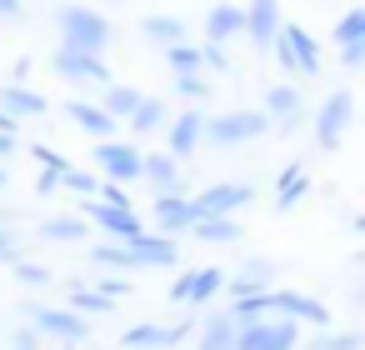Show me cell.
<instances>
[{
  "label": "cell",
  "instance_id": "22",
  "mask_svg": "<svg viewBox=\"0 0 365 350\" xmlns=\"http://www.w3.org/2000/svg\"><path fill=\"white\" fill-rule=\"evenodd\" d=\"M190 235L205 240V245H235V240H240V220H235V215H200V220L190 225Z\"/></svg>",
  "mask_w": 365,
  "mask_h": 350
},
{
  "label": "cell",
  "instance_id": "36",
  "mask_svg": "<svg viewBox=\"0 0 365 350\" xmlns=\"http://www.w3.org/2000/svg\"><path fill=\"white\" fill-rule=\"evenodd\" d=\"M175 91H180L185 101H205V96H210V81H205V76H175Z\"/></svg>",
  "mask_w": 365,
  "mask_h": 350
},
{
  "label": "cell",
  "instance_id": "23",
  "mask_svg": "<svg viewBox=\"0 0 365 350\" xmlns=\"http://www.w3.org/2000/svg\"><path fill=\"white\" fill-rule=\"evenodd\" d=\"M295 115H300V91L295 86H270L265 91V120L275 125H295Z\"/></svg>",
  "mask_w": 365,
  "mask_h": 350
},
{
  "label": "cell",
  "instance_id": "44",
  "mask_svg": "<svg viewBox=\"0 0 365 350\" xmlns=\"http://www.w3.org/2000/svg\"><path fill=\"white\" fill-rule=\"evenodd\" d=\"M56 185H61V170H41L36 190H41V195H56Z\"/></svg>",
  "mask_w": 365,
  "mask_h": 350
},
{
  "label": "cell",
  "instance_id": "5",
  "mask_svg": "<svg viewBox=\"0 0 365 350\" xmlns=\"http://www.w3.org/2000/svg\"><path fill=\"white\" fill-rule=\"evenodd\" d=\"M140 145H130V140H101L96 145V165L106 170V180L110 185H130V180H140Z\"/></svg>",
  "mask_w": 365,
  "mask_h": 350
},
{
  "label": "cell",
  "instance_id": "11",
  "mask_svg": "<svg viewBox=\"0 0 365 350\" xmlns=\"http://www.w3.org/2000/svg\"><path fill=\"white\" fill-rule=\"evenodd\" d=\"M56 71L66 81H86V86H115L106 56H86V51H56Z\"/></svg>",
  "mask_w": 365,
  "mask_h": 350
},
{
  "label": "cell",
  "instance_id": "28",
  "mask_svg": "<svg viewBox=\"0 0 365 350\" xmlns=\"http://www.w3.org/2000/svg\"><path fill=\"white\" fill-rule=\"evenodd\" d=\"M140 101H145V96H140L135 86H106V101H101V110H106V115L120 125V120H130V115H135V105H140Z\"/></svg>",
  "mask_w": 365,
  "mask_h": 350
},
{
  "label": "cell",
  "instance_id": "47",
  "mask_svg": "<svg viewBox=\"0 0 365 350\" xmlns=\"http://www.w3.org/2000/svg\"><path fill=\"white\" fill-rule=\"evenodd\" d=\"M16 130H21V120L11 110H0V135H16Z\"/></svg>",
  "mask_w": 365,
  "mask_h": 350
},
{
  "label": "cell",
  "instance_id": "31",
  "mask_svg": "<svg viewBox=\"0 0 365 350\" xmlns=\"http://www.w3.org/2000/svg\"><path fill=\"white\" fill-rule=\"evenodd\" d=\"M265 310H270V290H265V295H245V300H235L225 315H230V325H235V330H250V325H260V315H265Z\"/></svg>",
  "mask_w": 365,
  "mask_h": 350
},
{
  "label": "cell",
  "instance_id": "18",
  "mask_svg": "<svg viewBox=\"0 0 365 350\" xmlns=\"http://www.w3.org/2000/svg\"><path fill=\"white\" fill-rule=\"evenodd\" d=\"M66 115H71V125H76V130L96 135V140H115V120H110L101 105H91V101H71V105H66Z\"/></svg>",
  "mask_w": 365,
  "mask_h": 350
},
{
  "label": "cell",
  "instance_id": "6",
  "mask_svg": "<svg viewBox=\"0 0 365 350\" xmlns=\"http://www.w3.org/2000/svg\"><path fill=\"white\" fill-rule=\"evenodd\" d=\"M26 310H31L36 335H51V340H66V345H81L91 335L86 315H76V310H51V305H26Z\"/></svg>",
  "mask_w": 365,
  "mask_h": 350
},
{
  "label": "cell",
  "instance_id": "27",
  "mask_svg": "<svg viewBox=\"0 0 365 350\" xmlns=\"http://www.w3.org/2000/svg\"><path fill=\"white\" fill-rule=\"evenodd\" d=\"M140 36H145L150 46H165V51H170V46L185 41V21H175V16H145V21H140Z\"/></svg>",
  "mask_w": 365,
  "mask_h": 350
},
{
  "label": "cell",
  "instance_id": "26",
  "mask_svg": "<svg viewBox=\"0 0 365 350\" xmlns=\"http://www.w3.org/2000/svg\"><path fill=\"white\" fill-rule=\"evenodd\" d=\"M220 285H225V265H200V270H190L185 305H205L210 295H220Z\"/></svg>",
  "mask_w": 365,
  "mask_h": 350
},
{
  "label": "cell",
  "instance_id": "45",
  "mask_svg": "<svg viewBox=\"0 0 365 350\" xmlns=\"http://www.w3.org/2000/svg\"><path fill=\"white\" fill-rule=\"evenodd\" d=\"M0 16H6V21H21L26 6H21V0H0Z\"/></svg>",
  "mask_w": 365,
  "mask_h": 350
},
{
  "label": "cell",
  "instance_id": "19",
  "mask_svg": "<svg viewBox=\"0 0 365 350\" xmlns=\"http://www.w3.org/2000/svg\"><path fill=\"white\" fill-rule=\"evenodd\" d=\"M140 175H145L155 190H180V160H175V155H165V150L140 155Z\"/></svg>",
  "mask_w": 365,
  "mask_h": 350
},
{
  "label": "cell",
  "instance_id": "4",
  "mask_svg": "<svg viewBox=\"0 0 365 350\" xmlns=\"http://www.w3.org/2000/svg\"><path fill=\"white\" fill-rule=\"evenodd\" d=\"M350 125H355V96H350V91H330L325 105H320V115H315V140H320V150H335Z\"/></svg>",
  "mask_w": 365,
  "mask_h": 350
},
{
  "label": "cell",
  "instance_id": "7",
  "mask_svg": "<svg viewBox=\"0 0 365 350\" xmlns=\"http://www.w3.org/2000/svg\"><path fill=\"white\" fill-rule=\"evenodd\" d=\"M255 200V190L245 185V180H225V185H210L205 195H190V215L200 220V215H235V210H245Z\"/></svg>",
  "mask_w": 365,
  "mask_h": 350
},
{
  "label": "cell",
  "instance_id": "21",
  "mask_svg": "<svg viewBox=\"0 0 365 350\" xmlns=\"http://www.w3.org/2000/svg\"><path fill=\"white\" fill-rule=\"evenodd\" d=\"M0 110H11V115L21 120V115H46L51 105H46V96H36L31 86L11 81V86H0Z\"/></svg>",
  "mask_w": 365,
  "mask_h": 350
},
{
  "label": "cell",
  "instance_id": "14",
  "mask_svg": "<svg viewBox=\"0 0 365 350\" xmlns=\"http://www.w3.org/2000/svg\"><path fill=\"white\" fill-rule=\"evenodd\" d=\"M270 310H285V320H305V325H330V310L315 300V295H300V290H270Z\"/></svg>",
  "mask_w": 365,
  "mask_h": 350
},
{
  "label": "cell",
  "instance_id": "39",
  "mask_svg": "<svg viewBox=\"0 0 365 350\" xmlns=\"http://www.w3.org/2000/svg\"><path fill=\"white\" fill-rule=\"evenodd\" d=\"M96 190H101V200H96V205H115V210H135V205H130V195H125V185H110V180H106V185H96Z\"/></svg>",
  "mask_w": 365,
  "mask_h": 350
},
{
  "label": "cell",
  "instance_id": "38",
  "mask_svg": "<svg viewBox=\"0 0 365 350\" xmlns=\"http://www.w3.org/2000/svg\"><path fill=\"white\" fill-rule=\"evenodd\" d=\"M31 155L41 160V170H61V175L71 170V160H66L61 150H51V145H31Z\"/></svg>",
  "mask_w": 365,
  "mask_h": 350
},
{
  "label": "cell",
  "instance_id": "30",
  "mask_svg": "<svg viewBox=\"0 0 365 350\" xmlns=\"http://www.w3.org/2000/svg\"><path fill=\"white\" fill-rule=\"evenodd\" d=\"M130 130H135V135H155V130H165V101L145 96V101L135 105V115H130Z\"/></svg>",
  "mask_w": 365,
  "mask_h": 350
},
{
  "label": "cell",
  "instance_id": "20",
  "mask_svg": "<svg viewBox=\"0 0 365 350\" xmlns=\"http://www.w3.org/2000/svg\"><path fill=\"white\" fill-rule=\"evenodd\" d=\"M220 290H230L235 300H245V295H265V290H270V265H265V260H250V265H240V275H225Z\"/></svg>",
  "mask_w": 365,
  "mask_h": 350
},
{
  "label": "cell",
  "instance_id": "33",
  "mask_svg": "<svg viewBox=\"0 0 365 350\" xmlns=\"http://www.w3.org/2000/svg\"><path fill=\"white\" fill-rule=\"evenodd\" d=\"M165 66H170L175 76H195V71H205V66H200V46H185V41L165 51Z\"/></svg>",
  "mask_w": 365,
  "mask_h": 350
},
{
  "label": "cell",
  "instance_id": "34",
  "mask_svg": "<svg viewBox=\"0 0 365 350\" xmlns=\"http://www.w3.org/2000/svg\"><path fill=\"white\" fill-rule=\"evenodd\" d=\"M66 310H76V315H86V310H91V315H106V310H115V300H106L101 290H86V285H76Z\"/></svg>",
  "mask_w": 365,
  "mask_h": 350
},
{
  "label": "cell",
  "instance_id": "3",
  "mask_svg": "<svg viewBox=\"0 0 365 350\" xmlns=\"http://www.w3.org/2000/svg\"><path fill=\"white\" fill-rule=\"evenodd\" d=\"M265 130H270L265 110H220V115H205L200 140H210V145H245V140H255Z\"/></svg>",
  "mask_w": 365,
  "mask_h": 350
},
{
  "label": "cell",
  "instance_id": "46",
  "mask_svg": "<svg viewBox=\"0 0 365 350\" xmlns=\"http://www.w3.org/2000/svg\"><path fill=\"white\" fill-rule=\"evenodd\" d=\"M185 285H190V270H180V280L170 285V300H175V305H185Z\"/></svg>",
  "mask_w": 365,
  "mask_h": 350
},
{
  "label": "cell",
  "instance_id": "29",
  "mask_svg": "<svg viewBox=\"0 0 365 350\" xmlns=\"http://www.w3.org/2000/svg\"><path fill=\"white\" fill-rule=\"evenodd\" d=\"M195 350H235V325H230V315H210V320L200 325Z\"/></svg>",
  "mask_w": 365,
  "mask_h": 350
},
{
  "label": "cell",
  "instance_id": "10",
  "mask_svg": "<svg viewBox=\"0 0 365 350\" xmlns=\"http://www.w3.org/2000/svg\"><path fill=\"white\" fill-rule=\"evenodd\" d=\"M285 51H290V61H295V76H315L320 71V41L305 31V26H295V21H280V36H275Z\"/></svg>",
  "mask_w": 365,
  "mask_h": 350
},
{
  "label": "cell",
  "instance_id": "15",
  "mask_svg": "<svg viewBox=\"0 0 365 350\" xmlns=\"http://www.w3.org/2000/svg\"><path fill=\"white\" fill-rule=\"evenodd\" d=\"M91 220L110 235V245H125V240H135V235H145V225H140V215L135 210H115V205H91Z\"/></svg>",
  "mask_w": 365,
  "mask_h": 350
},
{
  "label": "cell",
  "instance_id": "49",
  "mask_svg": "<svg viewBox=\"0 0 365 350\" xmlns=\"http://www.w3.org/2000/svg\"><path fill=\"white\" fill-rule=\"evenodd\" d=\"M16 150V135H0V155H11Z\"/></svg>",
  "mask_w": 365,
  "mask_h": 350
},
{
  "label": "cell",
  "instance_id": "41",
  "mask_svg": "<svg viewBox=\"0 0 365 350\" xmlns=\"http://www.w3.org/2000/svg\"><path fill=\"white\" fill-rule=\"evenodd\" d=\"M340 66H345V71H360V66H365V41H360V46H340Z\"/></svg>",
  "mask_w": 365,
  "mask_h": 350
},
{
  "label": "cell",
  "instance_id": "48",
  "mask_svg": "<svg viewBox=\"0 0 365 350\" xmlns=\"http://www.w3.org/2000/svg\"><path fill=\"white\" fill-rule=\"evenodd\" d=\"M16 250H21V240L11 230H0V255H16Z\"/></svg>",
  "mask_w": 365,
  "mask_h": 350
},
{
  "label": "cell",
  "instance_id": "32",
  "mask_svg": "<svg viewBox=\"0 0 365 350\" xmlns=\"http://www.w3.org/2000/svg\"><path fill=\"white\" fill-rule=\"evenodd\" d=\"M330 41H335V46H360V41H365V11L350 6V11L340 16V26L330 31Z\"/></svg>",
  "mask_w": 365,
  "mask_h": 350
},
{
  "label": "cell",
  "instance_id": "2",
  "mask_svg": "<svg viewBox=\"0 0 365 350\" xmlns=\"http://www.w3.org/2000/svg\"><path fill=\"white\" fill-rule=\"evenodd\" d=\"M56 26H61V51L106 56V46H110V21L101 11H91V6H61Z\"/></svg>",
  "mask_w": 365,
  "mask_h": 350
},
{
  "label": "cell",
  "instance_id": "42",
  "mask_svg": "<svg viewBox=\"0 0 365 350\" xmlns=\"http://www.w3.org/2000/svg\"><path fill=\"white\" fill-rule=\"evenodd\" d=\"M200 66H210V71H230V61H225L220 46H200Z\"/></svg>",
  "mask_w": 365,
  "mask_h": 350
},
{
  "label": "cell",
  "instance_id": "13",
  "mask_svg": "<svg viewBox=\"0 0 365 350\" xmlns=\"http://www.w3.org/2000/svg\"><path fill=\"white\" fill-rule=\"evenodd\" d=\"M200 130H205V110H180V115L170 120V135H165V155H175V160L195 155V150H200Z\"/></svg>",
  "mask_w": 365,
  "mask_h": 350
},
{
  "label": "cell",
  "instance_id": "25",
  "mask_svg": "<svg viewBox=\"0 0 365 350\" xmlns=\"http://www.w3.org/2000/svg\"><path fill=\"white\" fill-rule=\"evenodd\" d=\"M86 235H91L86 215H51V220L41 225V240H56V245H81Z\"/></svg>",
  "mask_w": 365,
  "mask_h": 350
},
{
  "label": "cell",
  "instance_id": "43",
  "mask_svg": "<svg viewBox=\"0 0 365 350\" xmlns=\"http://www.w3.org/2000/svg\"><path fill=\"white\" fill-rule=\"evenodd\" d=\"M11 345H16V350H41V335L26 325V330H16V340H11Z\"/></svg>",
  "mask_w": 365,
  "mask_h": 350
},
{
  "label": "cell",
  "instance_id": "1",
  "mask_svg": "<svg viewBox=\"0 0 365 350\" xmlns=\"http://www.w3.org/2000/svg\"><path fill=\"white\" fill-rule=\"evenodd\" d=\"M96 255V265H115V270H165V265H175L180 260V245L170 240V235H155V230H145V235H135V240H125V245H96L91 250Z\"/></svg>",
  "mask_w": 365,
  "mask_h": 350
},
{
  "label": "cell",
  "instance_id": "9",
  "mask_svg": "<svg viewBox=\"0 0 365 350\" xmlns=\"http://www.w3.org/2000/svg\"><path fill=\"white\" fill-rule=\"evenodd\" d=\"M295 320H260L250 330H235V350H295Z\"/></svg>",
  "mask_w": 365,
  "mask_h": 350
},
{
  "label": "cell",
  "instance_id": "24",
  "mask_svg": "<svg viewBox=\"0 0 365 350\" xmlns=\"http://www.w3.org/2000/svg\"><path fill=\"white\" fill-rule=\"evenodd\" d=\"M305 190H310L305 165H285V170H280V180H275V210H295V205L305 200Z\"/></svg>",
  "mask_w": 365,
  "mask_h": 350
},
{
  "label": "cell",
  "instance_id": "50",
  "mask_svg": "<svg viewBox=\"0 0 365 350\" xmlns=\"http://www.w3.org/2000/svg\"><path fill=\"white\" fill-rule=\"evenodd\" d=\"M0 185H6V165H0Z\"/></svg>",
  "mask_w": 365,
  "mask_h": 350
},
{
  "label": "cell",
  "instance_id": "12",
  "mask_svg": "<svg viewBox=\"0 0 365 350\" xmlns=\"http://www.w3.org/2000/svg\"><path fill=\"white\" fill-rule=\"evenodd\" d=\"M150 215H155V235H180V230H190L195 225V215H190V195H180V190H160L155 195V205H150Z\"/></svg>",
  "mask_w": 365,
  "mask_h": 350
},
{
  "label": "cell",
  "instance_id": "40",
  "mask_svg": "<svg viewBox=\"0 0 365 350\" xmlns=\"http://www.w3.org/2000/svg\"><path fill=\"white\" fill-rule=\"evenodd\" d=\"M61 185H71V190H81V195H96V185H101V180H96V175H86V170H66V175H61Z\"/></svg>",
  "mask_w": 365,
  "mask_h": 350
},
{
  "label": "cell",
  "instance_id": "17",
  "mask_svg": "<svg viewBox=\"0 0 365 350\" xmlns=\"http://www.w3.org/2000/svg\"><path fill=\"white\" fill-rule=\"evenodd\" d=\"M245 31V16H240V6H210V16H205V46H225V41H235Z\"/></svg>",
  "mask_w": 365,
  "mask_h": 350
},
{
  "label": "cell",
  "instance_id": "35",
  "mask_svg": "<svg viewBox=\"0 0 365 350\" xmlns=\"http://www.w3.org/2000/svg\"><path fill=\"white\" fill-rule=\"evenodd\" d=\"M16 280L31 285V290H41V285H51V270H46L41 260H21V265H16Z\"/></svg>",
  "mask_w": 365,
  "mask_h": 350
},
{
  "label": "cell",
  "instance_id": "8",
  "mask_svg": "<svg viewBox=\"0 0 365 350\" xmlns=\"http://www.w3.org/2000/svg\"><path fill=\"white\" fill-rule=\"evenodd\" d=\"M240 16H245V31H240V36H245L255 51H275L280 21H285V16H280V0H250Z\"/></svg>",
  "mask_w": 365,
  "mask_h": 350
},
{
  "label": "cell",
  "instance_id": "37",
  "mask_svg": "<svg viewBox=\"0 0 365 350\" xmlns=\"http://www.w3.org/2000/svg\"><path fill=\"white\" fill-rule=\"evenodd\" d=\"M310 350H360V335H330V330H320Z\"/></svg>",
  "mask_w": 365,
  "mask_h": 350
},
{
  "label": "cell",
  "instance_id": "16",
  "mask_svg": "<svg viewBox=\"0 0 365 350\" xmlns=\"http://www.w3.org/2000/svg\"><path fill=\"white\" fill-rule=\"evenodd\" d=\"M175 340H180V325H155V320L130 325V330L120 335V345H125V350H170Z\"/></svg>",
  "mask_w": 365,
  "mask_h": 350
}]
</instances>
